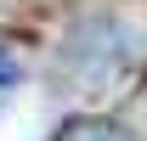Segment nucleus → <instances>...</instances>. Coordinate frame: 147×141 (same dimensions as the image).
Listing matches in <instances>:
<instances>
[{"label":"nucleus","instance_id":"f257e3e1","mask_svg":"<svg viewBox=\"0 0 147 141\" xmlns=\"http://www.w3.org/2000/svg\"><path fill=\"white\" fill-rule=\"evenodd\" d=\"M62 141H125V136H119L113 124H74Z\"/></svg>","mask_w":147,"mask_h":141},{"label":"nucleus","instance_id":"f03ea898","mask_svg":"<svg viewBox=\"0 0 147 141\" xmlns=\"http://www.w3.org/2000/svg\"><path fill=\"white\" fill-rule=\"evenodd\" d=\"M11 79H17V62H11V56H6V51H0V90H6V85H11Z\"/></svg>","mask_w":147,"mask_h":141}]
</instances>
